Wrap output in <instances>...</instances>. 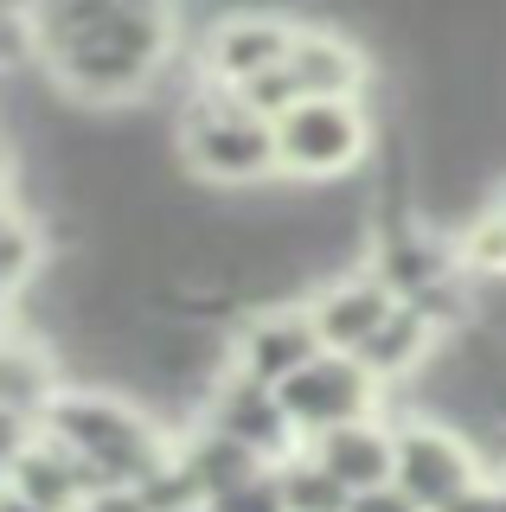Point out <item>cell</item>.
I'll list each match as a JSON object with an SVG mask.
<instances>
[{"label": "cell", "instance_id": "6da1fadb", "mask_svg": "<svg viewBox=\"0 0 506 512\" xmlns=\"http://www.w3.org/2000/svg\"><path fill=\"white\" fill-rule=\"evenodd\" d=\"M45 58L84 103H116L161 64V0H45Z\"/></svg>", "mask_w": 506, "mask_h": 512}, {"label": "cell", "instance_id": "7a4b0ae2", "mask_svg": "<svg viewBox=\"0 0 506 512\" xmlns=\"http://www.w3.org/2000/svg\"><path fill=\"white\" fill-rule=\"evenodd\" d=\"M52 429L84 461H97V468L116 474V480H141V474L161 468V461H154L148 429H141L122 404H103V397H65V404L52 410Z\"/></svg>", "mask_w": 506, "mask_h": 512}, {"label": "cell", "instance_id": "3957f363", "mask_svg": "<svg viewBox=\"0 0 506 512\" xmlns=\"http://www.w3.org/2000/svg\"><path fill=\"white\" fill-rule=\"evenodd\" d=\"M276 148H282V167H289V173L327 180V173H340V167H353V160H359L366 128H359V116L340 103V96H308V103L282 109Z\"/></svg>", "mask_w": 506, "mask_h": 512}, {"label": "cell", "instance_id": "277c9868", "mask_svg": "<svg viewBox=\"0 0 506 512\" xmlns=\"http://www.w3.org/2000/svg\"><path fill=\"white\" fill-rule=\"evenodd\" d=\"M186 148H193V160L212 173V180H231V186L263 180V173L282 160L276 135L257 122V109H250V116H237V109H225V116H199L193 135H186Z\"/></svg>", "mask_w": 506, "mask_h": 512}, {"label": "cell", "instance_id": "5b68a950", "mask_svg": "<svg viewBox=\"0 0 506 512\" xmlns=\"http://www.w3.org/2000/svg\"><path fill=\"white\" fill-rule=\"evenodd\" d=\"M282 410L308 429H340V423H359L366 410V365L353 359H308L295 378L276 384Z\"/></svg>", "mask_w": 506, "mask_h": 512}, {"label": "cell", "instance_id": "8992f818", "mask_svg": "<svg viewBox=\"0 0 506 512\" xmlns=\"http://www.w3.org/2000/svg\"><path fill=\"white\" fill-rule=\"evenodd\" d=\"M468 487V448L442 429H410L398 436V493L417 506H455Z\"/></svg>", "mask_w": 506, "mask_h": 512}, {"label": "cell", "instance_id": "52a82bcc", "mask_svg": "<svg viewBox=\"0 0 506 512\" xmlns=\"http://www.w3.org/2000/svg\"><path fill=\"white\" fill-rule=\"evenodd\" d=\"M398 314L391 308V288L385 282H346L334 295H321V308H314V333H321L327 346L340 352H366V340L385 320Z\"/></svg>", "mask_w": 506, "mask_h": 512}, {"label": "cell", "instance_id": "ba28073f", "mask_svg": "<svg viewBox=\"0 0 506 512\" xmlns=\"http://www.w3.org/2000/svg\"><path fill=\"white\" fill-rule=\"evenodd\" d=\"M321 468L340 474L353 493H372L398 474V442H385L378 429L340 423V429H327V442H321Z\"/></svg>", "mask_w": 506, "mask_h": 512}, {"label": "cell", "instance_id": "9c48e42d", "mask_svg": "<svg viewBox=\"0 0 506 512\" xmlns=\"http://www.w3.org/2000/svg\"><path fill=\"white\" fill-rule=\"evenodd\" d=\"M289 32L270 26V20H237L225 26L212 39V71L218 77H231V84H250V77H263V71H276L282 58H289Z\"/></svg>", "mask_w": 506, "mask_h": 512}, {"label": "cell", "instance_id": "30bf717a", "mask_svg": "<svg viewBox=\"0 0 506 512\" xmlns=\"http://www.w3.org/2000/svg\"><path fill=\"white\" fill-rule=\"evenodd\" d=\"M282 77H289L295 103H308V96H346L359 84V58L340 39H295L289 58H282Z\"/></svg>", "mask_w": 506, "mask_h": 512}, {"label": "cell", "instance_id": "8fae6325", "mask_svg": "<svg viewBox=\"0 0 506 512\" xmlns=\"http://www.w3.org/2000/svg\"><path fill=\"white\" fill-rule=\"evenodd\" d=\"M314 320H295V314H270V320H257L250 327V340H244V352H250V378H270V384H282V378H295L302 365L314 359Z\"/></svg>", "mask_w": 506, "mask_h": 512}, {"label": "cell", "instance_id": "7c38bea8", "mask_svg": "<svg viewBox=\"0 0 506 512\" xmlns=\"http://www.w3.org/2000/svg\"><path fill=\"white\" fill-rule=\"evenodd\" d=\"M250 461H257V448L250 442H237V436H225V429H218L212 442H199L193 448V468H186V480H193V487H205L218 500V493H231V487H244L250 474Z\"/></svg>", "mask_w": 506, "mask_h": 512}, {"label": "cell", "instance_id": "4fadbf2b", "mask_svg": "<svg viewBox=\"0 0 506 512\" xmlns=\"http://www.w3.org/2000/svg\"><path fill=\"white\" fill-rule=\"evenodd\" d=\"M77 487H84V474H77L71 461H45V455H26V448H13V493H26L33 506L65 512V506L77 500Z\"/></svg>", "mask_w": 506, "mask_h": 512}, {"label": "cell", "instance_id": "5bb4252c", "mask_svg": "<svg viewBox=\"0 0 506 512\" xmlns=\"http://www.w3.org/2000/svg\"><path fill=\"white\" fill-rule=\"evenodd\" d=\"M282 416H289V410H282V397L270 404V397L257 391V378H250V384H237V391L225 397V410H218V429H225V436H237V442H250V448H257V442H276Z\"/></svg>", "mask_w": 506, "mask_h": 512}, {"label": "cell", "instance_id": "9a60e30c", "mask_svg": "<svg viewBox=\"0 0 506 512\" xmlns=\"http://www.w3.org/2000/svg\"><path fill=\"white\" fill-rule=\"evenodd\" d=\"M417 346H423V308H398L366 340V372H398V365H410Z\"/></svg>", "mask_w": 506, "mask_h": 512}, {"label": "cell", "instance_id": "2e32d148", "mask_svg": "<svg viewBox=\"0 0 506 512\" xmlns=\"http://www.w3.org/2000/svg\"><path fill=\"white\" fill-rule=\"evenodd\" d=\"M282 493H289V512H340L353 487H346L340 474L321 468V474H289V480H282Z\"/></svg>", "mask_w": 506, "mask_h": 512}, {"label": "cell", "instance_id": "e0dca14e", "mask_svg": "<svg viewBox=\"0 0 506 512\" xmlns=\"http://www.w3.org/2000/svg\"><path fill=\"white\" fill-rule=\"evenodd\" d=\"M218 512H289V493H282L276 480H257V474H250L244 487L218 493Z\"/></svg>", "mask_w": 506, "mask_h": 512}, {"label": "cell", "instance_id": "ac0fdd59", "mask_svg": "<svg viewBox=\"0 0 506 512\" xmlns=\"http://www.w3.org/2000/svg\"><path fill=\"white\" fill-rule=\"evenodd\" d=\"M385 276H391V288H417V282H430L436 276V263H430V250H423V244H404V237H398V244H391V263H385Z\"/></svg>", "mask_w": 506, "mask_h": 512}, {"label": "cell", "instance_id": "d6986e66", "mask_svg": "<svg viewBox=\"0 0 506 512\" xmlns=\"http://www.w3.org/2000/svg\"><path fill=\"white\" fill-rule=\"evenodd\" d=\"M468 256L481 269H506V218H494V224H481V231L468 237Z\"/></svg>", "mask_w": 506, "mask_h": 512}, {"label": "cell", "instance_id": "ffe728a7", "mask_svg": "<svg viewBox=\"0 0 506 512\" xmlns=\"http://www.w3.org/2000/svg\"><path fill=\"white\" fill-rule=\"evenodd\" d=\"M7 512H45V506H33L26 493H13V500H7Z\"/></svg>", "mask_w": 506, "mask_h": 512}, {"label": "cell", "instance_id": "44dd1931", "mask_svg": "<svg viewBox=\"0 0 506 512\" xmlns=\"http://www.w3.org/2000/svg\"><path fill=\"white\" fill-rule=\"evenodd\" d=\"M500 218H506V205H500Z\"/></svg>", "mask_w": 506, "mask_h": 512}]
</instances>
